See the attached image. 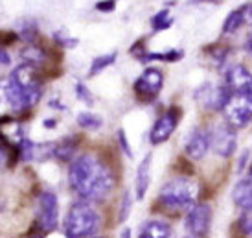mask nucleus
<instances>
[{
	"label": "nucleus",
	"mask_w": 252,
	"mask_h": 238,
	"mask_svg": "<svg viewBox=\"0 0 252 238\" xmlns=\"http://www.w3.org/2000/svg\"><path fill=\"white\" fill-rule=\"evenodd\" d=\"M116 57H118V52H111V54H103V56L94 57L91 63V69H89V76L91 78L98 76L99 72H103V70L109 69L111 65H114Z\"/></svg>",
	"instance_id": "obj_22"
},
{
	"label": "nucleus",
	"mask_w": 252,
	"mask_h": 238,
	"mask_svg": "<svg viewBox=\"0 0 252 238\" xmlns=\"http://www.w3.org/2000/svg\"><path fill=\"white\" fill-rule=\"evenodd\" d=\"M243 15H245V22H252V4L243 6Z\"/></svg>",
	"instance_id": "obj_33"
},
{
	"label": "nucleus",
	"mask_w": 252,
	"mask_h": 238,
	"mask_svg": "<svg viewBox=\"0 0 252 238\" xmlns=\"http://www.w3.org/2000/svg\"><path fill=\"white\" fill-rule=\"evenodd\" d=\"M162 87H164V72L155 67L146 69L134 81V92L144 102H153L160 94Z\"/></svg>",
	"instance_id": "obj_7"
},
{
	"label": "nucleus",
	"mask_w": 252,
	"mask_h": 238,
	"mask_svg": "<svg viewBox=\"0 0 252 238\" xmlns=\"http://www.w3.org/2000/svg\"><path fill=\"white\" fill-rule=\"evenodd\" d=\"M68 183L72 190L85 201H101L116 187L111 166L94 154L77 155L70 161Z\"/></svg>",
	"instance_id": "obj_1"
},
{
	"label": "nucleus",
	"mask_w": 252,
	"mask_h": 238,
	"mask_svg": "<svg viewBox=\"0 0 252 238\" xmlns=\"http://www.w3.org/2000/svg\"><path fill=\"white\" fill-rule=\"evenodd\" d=\"M59 222V199L56 192L44 190L37 199V224L44 233L54 231Z\"/></svg>",
	"instance_id": "obj_6"
},
{
	"label": "nucleus",
	"mask_w": 252,
	"mask_h": 238,
	"mask_svg": "<svg viewBox=\"0 0 252 238\" xmlns=\"http://www.w3.org/2000/svg\"><path fill=\"white\" fill-rule=\"evenodd\" d=\"M94 7H96L98 11H101V13H111V11L116 9V0H99Z\"/></svg>",
	"instance_id": "obj_31"
},
{
	"label": "nucleus",
	"mask_w": 252,
	"mask_h": 238,
	"mask_svg": "<svg viewBox=\"0 0 252 238\" xmlns=\"http://www.w3.org/2000/svg\"><path fill=\"white\" fill-rule=\"evenodd\" d=\"M210 148L217 155H221L224 159H228L234 155L236 148H238V137H236V129L230 127L226 122L224 124H217L210 131Z\"/></svg>",
	"instance_id": "obj_10"
},
{
	"label": "nucleus",
	"mask_w": 252,
	"mask_h": 238,
	"mask_svg": "<svg viewBox=\"0 0 252 238\" xmlns=\"http://www.w3.org/2000/svg\"><path fill=\"white\" fill-rule=\"evenodd\" d=\"M54 41H56V44H59V46H64V48H74V46H77V42H79L76 37L66 35V32H64V30H57L56 34H54Z\"/></svg>",
	"instance_id": "obj_27"
},
{
	"label": "nucleus",
	"mask_w": 252,
	"mask_h": 238,
	"mask_svg": "<svg viewBox=\"0 0 252 238\" xmlns=\"http://www.w3.org/2000/svg\"><path fill=\"white\" fill-rule=\"evenodd\" d=\"M232 201L239 209H251L252 207V175H245L241 177L234 189H232Z\"/></svg>",
	"instance_id": "obj_14"
},
{
	"label": "nucleus",
	"mask_w": 252,
	"mask_h": 238,
	"mask_svg": "<svg viewBox=\"0 0 252 238\" xmlns=\"http://www.w3.org/2000/svg\"><path fill=\"white\" fill-rule=\"evenodd\" d=\"M99 225L98 210L91 205V201H76L64 218V233L68 238H87L94 235Z\"/></svg>",
	"instance_id": "obj_3"
},
{
	"label": "nucleus",
	"mask_w": 252,
	"mask_h": 238,
	"mask_svg": "<svg viewBox=\"0 0 252 238\" xmlns=\"http://www.w3.org/2000/svg\"><path fill=\"white\" fill-rule=\"evenodd\" d=\"M247 50H249V52L252 54V35L249 37V41H247Z\"/></svg>",
	"instance_id": "obj_37"
},
{
	"label": "nucleus",
	"mask_w": 252,
	"mask_h": 238,
	"mask_svg": "<svg viewBox=\"0 0 252 238\" xmlns=\"http://www.w3.org/2000/svg\"><path fill=\"white\" fill-rule=\"evenodd\" d=\"M171 225L162 220H147L140 227L138 238H171Z\"/></svg>",
	"instance_id": "obj_17"
},
{
	"label": "nucleus",
	"mask_w": 252,
	"mask_h": 238,
	"mask_svg": "<svg viewBox=\"0 0 252 238\" xmlns=\"http://www.w3.org/2000/svg\"><path fill=\"white\" fill-rule=\"evenodd\" d=\"M21 57L26 65H32V67L39 69V67H42V65L48 61V52L42 48L41 44L33 42V44H26L21 50Z\"/></svg>",
	"instance_id": "obj_18"
},
{
	"label": "nucleus",
	"mask_w": 252,
	"mask_h": 238,
	"mask_svg": "<svg viewBox=\"0 0 252 238\" xmlns=\"http://www.w3.org/2000/svg\"><path fill=\"white\" fill-rule=\"evenodd\" d=\"M77 124L81 129H87V131H94V129H99L103 126V119L99 115H94L91 111H83L77 115Z\"/></svg>",
	"instance_id": "obj_23"
},
{
	"label": "nucleus",
	"mask_w": 252,
	"mask_h": 238,
	"mask_svg": "<svg viewBox=\"0 0 252 238\" xmlns=\"http://www.w3.org/2000/svg\"><path fill=\"white\" fill-rule=\"evenodd\" d=\"M17 35H19V39H22L26 44H33V42L39 41V24H37L33 19L21 21L19 30H17Z\"/></svg>",
	"instance_id": "obj_20"
},
{
	"label": "nucleus",
	"mask_w": 252,
	"mask_h": 238,
	"mask_svg": "<svg viewBox=\"0 0 252 238\" xmlns=\"http://www.w3.org/2000/svg\"><path fill=\"white\" fill-rule=\"evenodd\" d=\"M7 65H11V56L7 50L0 48V67H7Z\"/></svg>",
	"instance_id": "obj_32"
},
{
	"label": "nucleus",
	"mask_w": 252,
	"mask_h": 238,
	"mask_svg": "<svg viewBox=\"0 0 252 238\" xmlns=\"http://www.w3.org/2000/svg\"><path fill=\"white\" fill-rule=\"evenodd\" d=\"M57 120H44V127H56Z\"/></svg>",
	"instance_id": "obj_36"
},
{
	"label": "nucleus",
	"mask_w": 252,
	"mask_h": 238,
	"mask_svg": "<svg viewBox=\"0 0 252 238\" xmlns=\"http://www.w3.org/2000/svg\"><path fill=\"white\" fill-rule=\"evenodd\" d=\"M2 94H4L7 105L15 113H24L39 104V100L42 96V85L24 87V85L17 83L11 76H7L4 85H2Z\"/></svg>",
	"instance_id": "obj_4"
},
{
	"label": "nucleus",
	"mask_w": 252,
	"mask_h": 238,
	"mask_svg": "<svg viewBox=\"0 0 252 238\" xmlns=\"http://www.w3.org/2000/svg\"><path fill=\"white\" fill-rule=\"evenodd\" d=\"M35 150H37V144L35 142H32L28 137H24L17 142V154H19V159L24 162H30L35 159Z\"/></svg>",
	"instance_id": "obj_24"
},
{
	"label": "nucleus",
	"mask_w": 252,
	"mask_h": 238,
	"mask_svg": "<svg viewBox=\"0 0 252 238\" xmlns=\"http://www.w3.org/2000/svg\"><path fill=\"white\" fill-rule=\"evenodd\" d=\"M179 120H181V109L179 107H169L168 111L164 113L162 117H158L157 122L153 124L151 131H149V142L153 146H158L162 142H166L171 135L175 133Z\"/></svg>",
	"instance_id": "obj_9"
},
{
	"label": "nucleus",
	"mask_w": 252,
	"mask_h": 238,
	"mask_svg": "<svg viewBox=\"0 0 252 238\" xmlns=\"http://www.w3.org/2000/svg\"><path fill=\"white\" fill-rule=\"evenodd\" d=\"M120 238H131V229H129V227H126L124 231L120 233Z\"/></svg>",
	"instance_id": "obj_35"
},
{
	"label": "nucleus",
	"mask_w": 252,
	"mask_h": 238,
	"mask_svg": "<svg viewBox=\"0 0 252 238\" xmlns=\"http://www.w3.org/2000/svg\"><path fill=\"white\" fill-rule=\"evenodd\" d=\"M212 2H221V0H212Z\"/></svg>",
	"instance_id": "obj_38"
},
{
	"label": "nucleus",
	"mask_w": 252,
	"mask_h": 238,
	"mask_svg": "<svg viewBox=\"0 0 252 238\" xmlns=\"http://www.w3.org/2000/svg\"><path fill=\"white\" fill-rule=\"evenodd\" d=\"M92 238H101V237H92Z\"/></svg>",
	"instance_id": "obj_40"
},
{
	"label": "nucleus",
	"mask_w": 252,
	"mask_h": 238,
	"mask_svg": "<svg viewBox=\"0 0 252 238\" xmlns=\"http://www.w3.org/2000/svg\"><path fill=\"white\" fill-rule=\"evenodd\" d=\"M199 198V185L188 175H179L162 185L158 192V201L166 209L188 210L191 205L197 203Z\"/></svg>",
	"instance_id": "obj_2"
},
{
	"label": "nucleus",
	"mask_w": 252,
	"mask_h": 238,
	"mask_svg": "<svg viewBox=\"0 0 252 238\" xmlns=\"http://www.w3.org/2000/svg\"><path fill=\"white\" fill-rule=\"evenodd\" d=\"M19 41V35L17 32L13 30H2L0 32V48H4V46H9V44H13V42Z\"/></svg>",
	"instance_id": "obj_29"
},
{
	"label": "nucleus",
	"mask_w": 252,
	"mask_h": 238,
	"mask_svg": "<svg viewBox=\"0 0 252 238\" xmlns=\"http://www.w3.org/2000/svg\"><path fill=\"white\" fill-rule=\"evenodd\" d=\"M247 159H249V152H245V154L241 155V159H239V164H238V172H243V170H245Z\"/></svg>",
	"instance_id": "obj_34"
},
{
	"label": "nucleus",
	"mask_w": 252,
	"mask_h": 238,
	"mask_svg": "<svg viewBox=\"0 0 252 238\" xmlns=\"http://www.w3.org/2000/svg\"><path fill=\"white\" fill-rule=\"evenodd\" d=\"M184 238H195V237H184Z\"/></svg>",
	"instance_id": "obj_39"
},
{
	"label": "nucleus",
	"mask_w": 252,
	"mask_h": 238,
	"mask_svg": "<svg viewBox=\"0 0 252 238\" xmlns=\"http://www.w3.org/2000/svg\"><path fill=\"white\" fill-rule=\"evenodd\" d=\"M151 159L153 155L147 154L142 162L136 168V179H134V190H136V198L138 199H144L147 194V189H149V183H151Z\"/></svg>",
	"instance_id": "obj_15"
},
{
	"label": "nucleus",
	"mask_w": 252,
	"mask_h": 238,
	"mask_svg": "<svg viewBox=\"0 0 252 238\" xmlns=\"http://www.w3.org/2000/svg\"><path fill=\"white\" fill-rule=\"evenodd\" d=\"M77 146H79V139L77 137H64L59 142H54L52 146V157H56L61 162H70L76 157Z\"/></svg>",
	"instance_id": "obj_16"
},
{
	"label": "nucleus",
	"mask_w": 252,
	"mask_h": 238,
	"mask_svg": "<svg viewBox=\"0 0 252 238\" xmlns=\"http://www.w3.org/2000/svg\"><path fill=\"white\" fill-rule=\"evenodd\" d=\"M251 175H252V166H251Z\"/></svg>",
	"instance_id": "obj_41"
},
{
	"label": "nucleus",
	"mask_w": 252,
	"mask_h": 238,
	"mask_svg": "<svg viewBox=\"0 0 252 238\" xmlns=\"http://www.w3.org/2000/svg\"><path fill=\"white\" fill-rule=\"evenodd\" d=\"M243 24H245L243 7H238V9H234V11H230V13L226 15V19H224V22H223V34L224 35L234 34V32H238Z\"/></svg>",
	"instance_id": "obj_21"
},
{
	"label": "nucleus",
	"mask_w": 252,
	"mask_h": 238,
	"mask_svg": "<svg viewBox=\"0 0 252 238\" xmlns=\"http://www.w3.org/2000/svg\"><path fill=\"white\" fill-rule=\"evenodd\" d=\"M118 142H120V148H122V152L129 157V159H133L134 154H133V150H131V144H129V140H127V135L126 131L120 127L118 129Z\"/></svg>",
	"instance_id": "obj_30"
},
{
	"label": "nucleus",
	"mask_w": 252,
	"mask_h": 238,
	"mask_svg": "<svg viewBox=\"0 0 252 238\" xmlns=\"http://www.w3.org/2000/svg\"><path fill=\"white\" fill-rule=\"evenodd\" d=\"M182 56H184L182 50H168V52H146L144 50L136 57L144 63H147V61H169V63H175V61L182 59Z\"/></svg>",
	"instance_id": "obj_19"
},
{
	"label": "nucleus",
	"mask_w": 252,
	"mask_h": 238,
	"mask_svg": "<svg viewBox=\"0 0 252 238\" xmlns=\"http://www.w3.org/2000/svg\"><path fill=\"white\" fill-rule=\"evenodd\" d=\"M76 96H77V100L83 102V104L94 105V96H92L91 89H89L85 83H81V81H77L76 83Z\"/></svg>",
	"instance_id": "obj_28"
},
{
	"label": "nucleus",
	"mask_w": 252,
	"mask_h": 238,
	"mask_svg": "<svg viewBox=\"0 0 252 238\" xmlns=\"http://www.w3.org/2000/svg\"><path fill=\"white\" fill-rule=\"evenodd\" d=\"M224 85L230 89V92H243L252 96V74L243 65H234L226 70Z\"/></svg>",
	"instance_id": "obj_12"
},
{
	"label": "nucleus",
	"mask_w": 252,
	"mask_h": 238,
	"mask_svg": "<svg viewBox=\"0 0 252 238\" xmlns=\"http://www.w3.org/2000/svg\"><path fill=\"white\" fill-rule=\"evenodd\" d=\"M224 122L234 129L249 126L252 122V96L243 92H230L223 107Z\"/></svg>",
	"instance_id": "obj_5"
},
{
	"label": "nucleus",
	"mask_w": 252,
	"mask_h": 238,
	"mask_svg": "<svg viewBox=\"0 0 252 238\" xmlns=\"http://www.w3.org/2000/svg\"><path fill=\"white\" fill-rule=\"evenodd\" d=\"M212 207L208 203H195L188 209L186 227L195 238H206L212 227Z\"/></svg>",
	"instance_id": "obj_8"
},
{
	"label": "nucleus",
	"mask_w": 252,
	"mask_h": 238,
	"mask_svg": "<svg viewBox=\"0 0 252 238\" xmlns=\"http://www.w3.org/2000/svg\"><path fill=\"white\" fill-rule=\"evenodd\" d=\"M195 100L201 102V104L206 107V109H212V111H223L226 100L230 96V89L223 85V87H214L212 83H204L201 85L195 91Z\"/></svg>",
	"instance_id": "obj_11"
},
{
	"label": "nucleus",
	"mask_w": 252,
	"mask_h": 238,
	"mask_svg": "<svg viewBox=\"0 0 252 238\" xmlns=\"http://www.w3.org/2000/svg\"><path fill=\"white\" fill-rule=\"evenodd\" d=\"M131 205H133V198H131V192L126 190L124 196H122V201H120V214L118 220L124 224L127 218H129V212H131Z\"/></svg>",
	"instance_id": "obj_26"
},
{
	"label": "nucleus",
	"mask_w": 252,
	"mask_h": 238,
	"mask_svg": "<svg viewBox=\"0 0 252 238\" xmlns=\"http://www.w3.org/2000/svg\"><path fill=\"white\" fill-rule=\"evenodd\" d=\"M186 155L191 161H201L210 150V131L204 127H197L191 131V135L186 140Z\"/></svg>",
	"instance_id": "obj_13"
},
{
	"label": "nucleus",
	"mask_w": 252,
	"mask_h": 238,
	"mask_svg": "<svg viewBox=\"0 0 252 238\" xmlns=\"http://www.w3.org/2000/svg\"><path fill=\"white\" fill-rule=\"evenodd\" d=\"M33 238H41V237H33Z\"/></svg>",
	"instance_id": "obj_42"
},
{
	"label": "nucleus",
	"mask_w": 252,
	"mask_h": 238,
	"mask_svg": "<svg viewBox=\"0 0 252 238\" xmlns=\"http://www.w3.org/2000/svg\"><path fill=\"white\" fill-rule=\"evenodd\" d=\"M171 24H173V17L169 15L168 9H162V11H158V13L151 19V26H153L155 34H157V32H164V30H168Z\"/></svg>",
	"instance_id": "obj_25"
}]
</instances>
